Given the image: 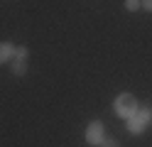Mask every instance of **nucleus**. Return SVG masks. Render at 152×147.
<instances>
[{
    "mask_svg": "<svg viewBox=\"0 0 152 147\" xmlns=\"http://www.w3.org/2000/svg\"><path fill=\"white\" fill-rule=\"evenodd\" d=\"M137 108H140V105H137V101H135V96H130V93H120V96L115 98V103H113V110H115L120 118H125V120L137 113Z\"/></svg>",
    "mask_w": 152,
    "mask_h": 147,
    "instance_id": "nucleus-1",
    "label": "nucleus"
},
{
    "mask_svg": "<svg viewBox=\"0 0 152 147\" xmlns=\"http://www.w3.org/2000/svg\"><path fill=\"white\" fill-rule=\"evenodd\" d=\"M103 123L101 120H93V123H88V127H86V140L91 142V145H101V140H103Z\"/></svg>",
    "mask_w": 152,
    "mask_h": 147,
    "instance_id": "nucleus-2",
    "label": "nucleus"
},
{
    "mask_svg": "<svg viewBox=\"0 0 152 147\" xmlns=\"http://www.w3.org/2000/svg\"><path fill=\"white\" fill-rule=\"evenodd\" d=\"M12 54H15V44H10V42H0V64L10 61Z\"/></svg>",
    "mask_w": 152,
    "mask_h": 147,
    "instance_id": "nucleus-3",
    "label": "nucleus"
},
{
    "mask_svg": "<svg viewBox=\"0 0 152 147\" xmlns=\"http://www.w3.org/2000/svg\"><path fill=\"white\" fill-rule=\"evenodd\" d=\"M142 125H145V123H142V120H140L137 115H132V118H128V130H130L132 135H137V132L142 130Z\"/></svg>",
    "mask_w": 152,
    "mask_h": 147,
    "instance_id": "nucleus-4",
    "label": "nucleus"
},
{
    "mask_svg": "<svg viewBox=\"0 0 152 147\" xmlns=\"http://www.w3.org/2000/svg\"><path fill=\"white\" fill-rule=\"evenodd\" d=\"M12 74H15V76H25V74H27V61H25V59H15Z\"/></svg>",
    "mask_w": 152,
    "mask_h": 147,
    "instance_id": "nucleus-5",
    "label": "nucleus"
},
{
    "mask_svg": "<svg viewBox=\"0 0 152 147\" xmlns=\"http://www.w3.org/2000/svg\"><path fill=\"white\" fill-rule=\"evenodd\" d=\"M135 115L140 118L142 123H150V120H152V110H150V108H137V113H135Z\"/></svg>",
    "mask_w": 152,
    "mask_h": 147,
    "instance_id": "nucleus-6",
    "label": "nucleus"
},
{
    "mask_svg": "<svg viewBox=\"0 0 152 147\" xmlns=\"http://www.w3.org/2000/svg\"><path fill=\"white\" fill-rule=\"evenodd\" d=\"M101 147H120V142L113 140V137H103V140H101Z\"/></svg>",
    "mask_w": 152,
    "mask_h": 147,
    "instance_id": "nucleus-7",
    "label": "nucleus"
},
{
    "mask_svg": "<svg viewBox=\"0 0 152 147\" xmlns=\"http://www.w3.org/2000/svg\"><path fill=\"white\" fill-rule=\"evenodd\" d=\"M125 7L130 12H135V10H140V0H125Z\"/></svg>",
    "mask_w": 152,
    "mask_h": 147,
    "instance_id": "nucleus-8",
    "label": "nucleus"
},
{
    "mask_svg": "<svg viewBox=\"0 0 152 147\" xmlns=\"http://www.w3.org/2000/svg\"><path fill=\"white\" fill-rule=\"evenodd\" d=\"M15 54H17V59H27V47H17Z\"/></svg>",
    "mask_w": 152,
    "mask_h": 147,
    "instance_id": "nucleus-9",
    "label": "nucleus"
},
{
    "mask_svg": "<svg viewBox=\"0 0 152 147\" xmlns=\"http://www.w3.org/2000/svg\"><path fill=\"white\" fill-rule=\"evenodd\" d=\"M142 7H145L147 10V12H152V0H142V3H140Z\"/></svg>",
    "mask_w": 152,
    "mask_h": 147,
    "instance_id": "nucleus-10",
    "label": "nucleus"
}]
</instances>
